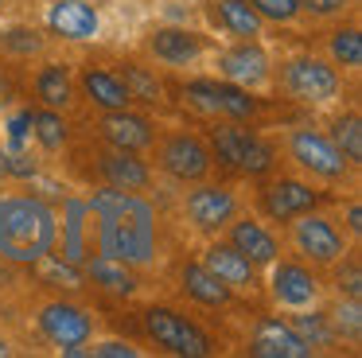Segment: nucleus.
Masks as SVG:
<instances>
[{"instance_id":"f257e3e1","label":"nucleus","mask_w":362,"mask_h":358,"mask_svg":"<svg viewBox=\"0 0 362 358\" xmlns=\"http://www.w3.org/2000/svg\"><path fill=\"white\" fill-rule=\"evenodd\" d=\"M94 218V238L102 257H117L125 265H152L156 261V207L136 191L105 183L86 202Z\"/></svg>"},{"instance_id":"f03ea898","label":"nucleus","mask_w":362,"mask_h":358,"mask_svg":"<svg viewBox=\"0 0 362 358\" xmlns=\"http://www.w3.org/2000/svg\"><path fill=\"white\" fill-rule=\"evenodd\" d=\"M59 222L55 210L35 195L0 199V257L16 265H40L55 249Z\"/></svg>"},{"instance_id":"7ed1b4c3","label":"nucleus","mask_w":362,"mask_h":358,"mask_svg":"<svg viewBox=\"0 0 362 358\" xmlns=\"http://www.w3.org/2000/svg\"><path fill=\"white\" fill-rule=\"evenodd\" d=\"M211 156L226 168L242 171V175H269L276 163V152L269 148V140H261L257 132H250L238 121H218L211 125Z\"/></svg>"},{"instance_id":"20e7f679","label":"nucleus","mask_w":362,"mask_h":358,"mask_svg":"<svg viewBox=\"0 0 362 358\" xmlns=\"http://www.w3.org/2000/svg\"><path fill=\"white\" fill-rule=\"evenodd\" d=\"M281 90L300 105H331L343 90L335 62L320 59V54H296L281 67Z\"/></svg>"},{"instance_id":"39448f33","label":"nucleus","mask_w":362,"mask_h":358,"mask_svg":"<svg viewBox=\"0 0 362 358\" xmlns=\"http://www.w3.org/2000/svg\"><path fill=\"white\" fill-rule=\"evenodd\" d=\"M288 156L300 171H308L312 179H323V183H343L351 175V160L331 144L327 132L292 129L288 132Z\"/></svg>"},{"instance_id":"423d86ee","label":"nucleus","mask_w":362,"mask_h":358,"mask_svg":"<svg viewBox=\"0 0 362 358\" xmlns=\"http://www.w3.org/2000/svg\"><path fill=\"white\" fill-rule=\"evenodd\" d=\"M292 246H296V253L304 257V261L320 265V269H335V265L351 253L343 230H339L331 218L315 214V210L292 218Z\"/></svg>"},{"instance_id":"0eeeda50","label":"nucleus","mask_w":362,"mask_h":358,"mask_svg":"<svg viewBox=\"0 0 362 358\" xmlns=\"http://www.w3.org/2000/svg\"><path fill=\"white\" fill-rule=\"evenodd\" d=\"M183 98L206 117H226V121H245L257 113V98L245 86L226 82V78H195L183 86Z\"/></svg>"},{"instance_id":"6e6552de","label":"nucleus","mask_w":362,"mask_h":358,"mask_svg":"<svg viewBox=\"0 0 362 358\" xmlns=\"http://www.w3.org/2000/svg\"><path fill=\"white\" fill-rule=\"evenodd\" d=\"M144 331H148V339H156V347L172 350V354L203 358V354L214 350L211 335H206L199 323H191L187 316L172 311V308H148L144 311Z\"/></svg>"},{"instance_id":"1a4fd4ad","label":"nucleus","mask_w":362,"mask_h":358,"mask_svg":"<svg viewBox=\"0 0 362 358\" xmlns=\"http://www.w3.org/2000/svg\"><path fill=\"white\" fill-rule=\"evenodd\" d=\"M152 148H156V163L172 179H180V183H199V179H206L211 168H214L211 148H206L199 137H191V132H168V137H156Z\"/></svg>"},{"instance_id":"9d476101","label":"nucleus","mask_w":362,"mask_h":358,"mask_svg":"<svg viewBox=\"0 0 362 358\" xmlns=\"http://www.w3.org/2000/svg\"><path fill=\"white\" fill-rule=\"evenodd\" d=\"M320 277L308 269L304 261H292V257H276L269 265V296H273L281 308L300 311V308H315L320 304Z\"/></svg>"},{"instance_id":"9b49d317","label":"nucleus","mask_w":362,"mask_h":358,"mask_svg":"<svg viewBox=\"0 0 362 358\" xmlns=\"http://www.w3.org/2000/svg\"><path fill=\"white\" fill-rule=\"evenodd\" d=\"M183 210H187V222L195 226L199 233H222L226 222L238 214V195L222 183H203L183 199Z\"/></svg>"},{"instance_id":"f8f14e48","label":"nucleus","mask_w":362,"mask_h":358,"mask_svg":"<svg viewBox=\"0 0 362 358\" xmlns=\"http://www.w3.org/2000/svg\"><path fill=\"white\" fill-rule=\"evenodd\" d=\"M320 202V191L300 179H273L257 191V207L269 222H292L296 214H308Z\"/></svg>"},{"instance_id":"ddd939ff","label":"nucleus","mask_w":362,"mask_h":358,"mask_svg":"<svg viewBox=\"0 0 362 358\" xmlns=\"http://www.w3.org/2000/svg\"><path fill=\"white\" fill-rule=\"evenodd\" d=\"M40 331H43V339L55 342V347H74V342L94 339V319L82 308H74V304L51 300L40 308Z\"/></svg>"},{"instance_id":"4468645a","label":"nucleus","mask_w":362,"mask_h":358,"mask_svg":"<svg viewBox=\"0 0 362 358\" xmlns=\"http://www.w3.org/2000/svg\"><path fill=\"white\" fill-rule=\"evenodd\" d=\"M144 51L164 67H187L206 51V39L191 28H152L144 35Z\"/></svg>"},{"instance_id":"2eb2a0df","label":"nucleus","mask_w":362,"mask_h":358,"mask_svg":"<svg viewBox=\"0 0 362 358\" xmlns=\"http://www.w3.org/2000/svg\"><path fill=\"white\" fill-rule=\"evenodd\" d=\"M102 140L113 148H125V152H144V148L156 144V125L144 113H129V109H110L98 121Z\"/></svg>"},{"instance_id":"dca6fc26","label":"nucleus","mask_w":362,"mask_h":358,"mask_svg":"<svg viewBox=\"0 0 362 358\" xmlns=\"http://www.w3.org/2000/svg\"><path fill=\"white\" fill-rule=\"evenodd\" d=\"M218 74L226 82H238L245 90H257L261 82L269 78V54L257 39H242L238 47L218 54Z\"/></svg>"},{"instance_id":"f3484780","label":"nucleus","mask_w":362,"mask_h":358,"mask_svg":"<svg viewBox=\"0 0 362 358\" xmlns=\"http://www.w3.org/2000/svg\"><path fill=\"white\" fill-rule=\"evenodd\" d=\"M226 241L234 249H242L257 269H269V265L281 257V241L273 238V230H269L265 222H257V218H250V214H245V218H238V214L230 218V222H226Z\"/></svg>"},{"instance_id":"a211bd4d","label":"nucleus","mask_w":362,"mask_h":358,"mask_svg":"<svg viewBox=\"0 0 362 358\" xmlns=\"http://www.w3.org/2000/svg\"><path fill=\"white\" fill-rule=\"evenodd\" d=\"M203 265L230 288V292H250V288H257V265H253L242 249L230 246V241H211L206 253H203Z\"/></svg>"},{"instance_id":"6ab92c4d","label":"nucleus","mask_w":362,"mask_h":358,"mask_svg":"<svg viewBox=\"0 0 362 358\" xmlns=\"http://www.w3.org/2000/svg\"><path fill=\"white\" fill-rule=\"evenodd\" d=\"M98 171L110 187H121V191H148L152 187V168L141 160L136 152H125V148H98Z\"/></svg>"},{"instance_id":"aec40b11","label":"nucleus","mask_w":362,"mask_h":358,"mask_svg":"<svg viewBox=\"0 0 362 358\" xmlns=\"http://www.w3.org/2000/svg\"><path fill=\"white\" fill-rule=\"evenodd\" d=\"M47 28L59 39H71V43H86L102 31V16L90 0H55L47 12Z\"/></svg>"},{"instance_id":"412c9836","label":"nucleus","mask_w":362,"mask_h":358,"mask_svg":"<svg viewBox=\"0 0 362 358\" xmlns=\"http://www.w3.org/2000/svg\"><path fill=\"white\" fill-rule=\"evenodd\" d=\"M250 354H257V358H312V347L292 331V323L261 319L257 335L250 342Z\"/></svg>"},{"instance_id":"4be33fe9","label":"nucleus","mask_w":362,"mask_h":358,"mask_svg":"<svg viewBox=\"0 0 362 358\" xmlns=\"http://www.w3.org/2000/svg\"><path fill=\"white\" fill-rule=\"evenodd\" d=\"M78 82H82V93H86L102 113H110V109H129V90L117 78V70H105V67H94V62H90V67H82Z\"/></svg>"},{"instance_id":"5701e85b","label":"nucleus","mask_w":362,"mask_h":358,"mask_svg":"<svg viewBox=\"0 0 362 358\" xmlns=\"http://www.w3.org/2000/svg\"><path fill=\"white\" fill-rule=\"evenodd\" d=\"M180 280H183V292H187L195 304H203V308H226L230 296H234L203 261H187L183 272H180Z\"/></svg>"},{"instance_id":"b1692460","label":"nucleus","mask_w":362,"mask_h":358,"mask_svg":"<svg viewBox=\"0 0 362 358\" xmlns=\"http://www.w3.org/2000/svg\"><path fill=\"white\" fill-rule=\"evenodd\" d=\"M211 20L218 23L226 35H238V39H257L261 28H265V20L253 12L250 0H214Z\"/></svg>"},{"instance_id":"393cba45","label":"nucleus","mask_w":362,"mask_h":358,"mask_svg":"<svg viewBox=\"0 0 362 358\" xmlns=\"http://www.w3.org/2000/svg\"><path fill=\"white\" fill-rule=\"evenodd\" d=\"M35 98L47 109H66L74 101V78L63 62H47L35 70Z\"/></svg>"},{"instance_id":"a878e982","label":"nucleus","mask_w":362,"mask_h":358,"mask_svg":"<svg viewBox=\"0 0 362 358\" xmlns=\"http://www.w3.org/2000/svg\"><path fill=\"white\" fill-rule=\"evenodd\" d=\"M90 280H94L98 288H105V292L113 296H133L136 292V277L129 272L125 261H117V257H102L98 253L94 261H90Z\"/></svg>"},{"instance_id":"bb28decb","label":"nucleus","mask_w":362,"mask_h":358,"mask_svg":"<svg viewBox=\"0 0 362 358\" xmlns=\"http://www.w3.org/2000/svg\"><path fill=\"white\" fill-rule=\"evenodd\" d=\"M117 78L125 82L129 101H144V105H160V101H164V86H160V78L152 74L148 67H136V62H125Z\"/></svg>"},{"instance_id":"cd10ccee","label":"nucleus","mask_w":362,"mask_h":358,"mask_svg":"<svg viewBox=\"0 0 362 358\" xmlns=\"http://www.w3.org/2000/svg\"><path fill=\"white\" fill-rule=\"evenodd\" d=\"M331 144L351 160V168H358V163H362V117L354 113V109L331 121Z\"/></svg>"},{"instance_id":"c85d7f7f","label":"nucleus","mask_w":362,"mask_h":358,"mask_svg":"<svg viewBox=\"0 0 362 358\" xmlns=\"http://www.w3.org/2000/svg\"><path fill=\"white\" fill-rule=\"evenodd\" d=\"M288 323H292V331H296L312 350H315V347H331V342H335V331H331V323H327V311L300 308L296 316L288 319Z\"/></svg>"},{"instance_id":"c756f323","label":"nucleus","mask_w":362,"mask_h":358,"mask_svg":"<svg viewBox=\"0 0 362 358\" xmlns=\"http://www.w3.org/2000/svg\"><path fill=\"white\" fill-rule=\"evenodd\" d=\"M32 132L35 140H40V148H47V152H59V148L66 144V121H63V109H32Z\"/></svg>"},{"instance_id":"7c9ffc66","label":"nucleus","mask_w":362,"mask_h":358,"mask_svg":"<svg viewBox=\"0 0 362 358\" xmlns=\"http://www.w3.org/2000/svg\"><path fill=\"white\" fill-rule=\"evenodd\" d=\"M327 51H331V62H335V67L358 70V67H362V31H358V28H339V31H331Z\"/></svg>"},{"instance_id":"2f4dec72","label":"nucleus","mask_w":362,"mask_h":358,"mask_svg":"<svg viewBox=\"0 0 362 358\" xmlns=\"http://www.w3.org/2000/svg\"><path fill=\"white\" fill-rule=\"evenodd\" d=\"M63 257H66L71 265L86 257V202H78V199L66 202V241H63Z\"/></svg>"},{"instance_id":"473e14b6","label":"nucleus","mask_w":362,"mask_h":358,"mask_svg":"<svg viewBox=\"0 0 362 358\" xmlns=\"http://www.w3.org/2000/svg\"><path fill=\"white\" fill-rule=\"evenodd\" d=\"M335 339H346V342H358L362 339V311H358V300H343L335 311L327 316Z\"/></svg>"},{"instance_id":"72a5a7b5","label":"nucleus","mask_w":362,"mask_h":358,"mask_svg":"<svg viewBox=\"0 0 362 358\" xmlns=\"http://www.w3.org/2000/svg\"><path fill=\"white\" fill-rule=\"evenodd\" d=\"M335 284H339V296H346V300H358L362 296V269H358V257L346 253L343 261L335 265Z\"/></svg>"},{"instance_id":"f704fd0d","label":"nucleus","mask_w":362,"mask_h":358,"mask_svg":"<svg viewBox=\"0 0 362 358\" xmlns=\"http://www.w3.org/2000/svg\"><path fill=\"white\" fill-rule=\"evenodd\" d=\"M250 4L269 23H292L300 16V0H250Z\"/></svg>"},{"instance_id":"c9c22d12","label":"nucleus","mask_w":362,"mask_h":358,"mask_svg":"<svg viewBox=\"0 0 362 358\" xmlns=\"http://www.w3.org/2000/svg\"><path fill=\"white\" fill-rule=\"evenodd\" d=\"M0 43L8 47V51H16V54H40V51H43V39L35 35L32 28H12V31H4V35H0Z\"/></svg>"},{"instance_id":"e433bc0d","label":"nucleus","mask_w":362,"mask_h":358,"mask_svg":"<svg viewBox=\"0 0 362 358\" xmlns=\"http://www.w3.org/2000/svg\"><path fill=\"white\" fill-rule=\"evenodd\" d=\"M354 0H300V12H312L315 20H339L343 12H351Z\"/></svg>"},{"instance_id":"4c0bfd02","label":"nucleus","mask_w":362,"mask_h":358,"mask_svg":"<svg viewBox=\"0 0 362 358\" xmlns=\"http://www.w3.org/2000/svg\"><path fill=\"white\" fill-rule=\"evenodd\" d=\"M28 129H32V109H20L8 121V152H24L28 148Z\"/></svg>"},{"instance_id":"58836bf2","label":"nucleus","mask_w":362,"mask_h":358,"mask_svg":"<svg viewBox=\"0 0 362 358\" xmlns=\"http://www.w3.org/2000/svg\"><path fill=\"white\" fill-rule=\"evenodd\" d=\"M136 354H141V350L121 342V339H105V342H94V347H90V358H136Z\"/></svg>"},{"instance_id":"ea45409f","label":"nucleus","mask_w":362,"mask_h":358,"mask_svg":"<svg viewBox=\"0 0 362 358\" xmlns=\"http://www.w3.org/2000/svg\"><path fill=\"white\" fill-rule=\"evenodd\" d=\"M43 261H47L51 280H63V288H78V272L71 269V261H66V265H59V261H51V253L43 257Z\"/></svg>"},{"instance_id":"a19ab883","label":"nucleus","mask_w":362,"mask_h":358,"mask_svg":"<svg viewBox=\"0 0 362 358\" xmlns=\"http://www.w3.org/2000/svg\"><path fill=\"white\" fill-rule=\"evenodd\" d=\"M346 230H351V238H358V233H362V207H358V202L346 207Z\"/></svg>"},{"instance_id":"79ce46f5","label":"nucleus","mask_w":362,"mask_h":358,"mask_svg":"<svg viewBox=\"0 0 362 358\" xmlns=\"http://www.w3.org/2000/svg\"><path fill=\"white\" fill-rule=\"evenodd\" d=\"M8 98H12V86H8V78L0 74V109L8 105Z\"/></svg>"},{"instance_id":"37998d69","label":"nucleus","mask_w":362,"mask_h":358,"mask_svg":"<svg viewBox=\"0 0 362 358\" xmlns=\"http://www.w3.org/2000/svg\"><path fill=\"white\" fill-rule=\"evenodd\" d=\"M12 354V347H8V339H0V358H8Z\"/></svg>"},{"instance_id":"c03bdc74","label":"nucleus","mask_w":362,"mask_h":358,"mask_svg":"<svg viewBox=\"0 0 362 358\" xmlns=\"http://www.w3.org/2000/svg\"><path fill=\"white\" fill-rule=\"evenodd\" d=\"M0 175H8V160H4V148H0Z\"/></svg>"},{"instance_id":"a18cd8bd","label":"nucleus","mask_w":362,"mask_h":358,"mask_svg":"<svg viewBox=\"0 0 362 358\" xmlns=\"http://www.w3.org/2000/svg\"><path fill=\"white\" fill-rule=\"evenodd\" d=\"M0 8H4V0H0Z\"/></svg>"}]
</instances>
